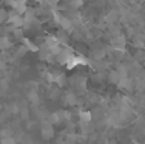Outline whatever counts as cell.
I'll use <instances>...</instances> for the list:
<instances>
[{"instance_id": "cell-1", "label": "cell", "mask_w": 145, "mask_h": 144, "mask_svg": "<svg viewBox=\"0 0 145 144\" xmlns=\"http://www.w3.org/2000/svg\"><path fill=\"white\" fill-rule=\"evenodd\" d=\"M120 79H121V77H120V74H118L117 70H113L108 74V81L113 84H117L118 82H120Z\"/></svg>"}, {"instance_id": "cell-2", "label": "cell", "mask_w": 145, "mask_h": 144, "mask_svg": "<svg viewBox=\"0 0 145 144\" xmlns=\"http://www.w3.org/2000/svg\"><path fill=\"white\" fill-rule=\"evenodd\" d=\"M105 20L107 23H115L116 20H117V12H116V10H111L105 17Z\"/></svg>"}, {"instance_id": "cell-3", "label": "cell", "mask_w": 145, "mask_h": 144, "mask_svg": "<svg viewBox=\"0 0 145 144\" xmlns=\"http://www.w3.org/2000/svg\"><path fill=\"white\" fill-rule=\"evenodd\" d=\"M117 86L120 87V88H122V89H126V88H130L131 87V82H130V79L126 77V78H121L120 79V82L117 83Z\"/></svg>"}, {"instance_id": "cell-4", "label": "cell", "mask_w": 145, "mask_h": 144, "mask_svg": "<svg viewBox=\"0 0 145 144\" xmlns=\"http://www.w3.org/2000/svg\"><path fill=\"white\" fill-rule=\"evenodd\" d=\"M28 99H29L33 105H38V102H40V96H38V93H36L35 91H31L29 93H28Z\"/></svg>"}, {"instance_id": "cell-5", "label": "cell", "mask_w": 145, "mask_h": 144, "mask_svg": "<svg viewBox=\"0 0 145 144\" xmlns=\"http://www.w3.org/2000/svg\"><path fill=\"white\" fill-rule=\"evenodd\" d=\"M79 117L83 122H89L90 120H92V114H90L89 111H83V112H80Z\"/></svg>"}, {"instance_id": "cell-6", "label": "cell", "mask_w": 145, "mask_h": 144, "mask_svg": "<svg viewBox=\"0 0 145 144\" xmlns=\"http://www.w3.org/2000/svg\"><path fill=\"white\" fill-rule=\"evenodd\" d=\"M112 45H115L116 47H122V46L125 45V38H123L122 36H117V37L112 41Z\"/></svg>"}, {"instance_id": "cell-7", "label": "cell", "mask_w": 145, "mask_h": 144, "mask_svg": "<svg viewBox=\"0 0 145 144\" xmlns=\"http://www.w3.org/2000/svg\"><path fill=\"white\" fill-rule=\"evenodd\" d=\"M65 101L68 105H75L76 103V97H75L74 93H68L65 96Z\"/></svg>"}, {"instance_id": "cell-8", "label": "cell", "mask_w": 145, "mask_h": 144, "mask_svg": "<svg viewBox=\"0 0 145 144\" xmlns=\"http://www.w3.org/2000/svg\"><path fill=\"white\" fill-rule=\"evenodd\" d=\"M48 121H50L51 124H59V122H60V114H59V112L51 114V115H50V119H48Z\"/></svg>"}, {"instance_id": "cell-9", "label": "cell", "mask_w": 145, "mask_h": 144, "mask_svg": "<svg viewBox=\"0 0 145 144\" xmlns=\"http://www.w3.org/2000/svg\"><path fill=\"white\" fill-rule=\"evenodd\" d=\"M9 22L10 23H13V24H15V26H20L24 20L22 19V18L19 17V15H15V17H12V18H9Z\"/></svg>"}, {"instance_id": "cell-10", "label": "cell", "mask_w": 145, "mask_h": 144, "mask_svg": "<svg viewBox=\"0 0 145 144\" xmlns=\"http://www.w3.org/2000/svg\"><path fill=\"white\" fill-rule=\"evenodd\" d=\"M60 24L63 26L64 29H69V28L71 27V23L69 19H66V18H60Z\"/></svg>"}, {"instance_id": "cell-11", "label": "cell", "mask_w": 145, "mask_h": 144, "mask_svg": "<svg viewBox=\"0 0 145 144\" xmlns=\"http://www.w3.org/2000/svg\"><path fill=\"white\" fill-rule=\"evenodd\" d=\"M9 45H10V42L8 40V37L0 38V48H7V47H9Z\"/></svg>"}, {"instance_id": "cell-12", "label": "cell", "mask_w": 145, "mask_h": 144, "mask_svg": "<svg viewBox=\"0 0 145 144\" xmlns=\"http://www.w3.org/2000/svg\"><path fill=\"white\" fill-rule=\"evenodd\" d=\"M117 71H118V74H120L121 78H126V77H127V70H126L125 66H118Z\"/></svg>"}, {"instance_id": "cell-13", "label": "cell", "mask_w": 145, "mask_h": 144, "mask_svg": "<svg viewBox=\"0 0 145 144\" xmlns=\"http://www.w3.org/2000/svg\"><path fill=\"white\" fill-rule=\"evenodd\" d=\"M1 143L3 144H15L14 140H13L12 138H4V139L1 140Z\"/></svg>"}, {"instance_id": "cell-14", "label": "cell", "mask_w": 145, "mask_h": 144, "mask_svg": "<svg viewBox=\"0 0 145 144\" xmlns=\"http://www.w3.org/2000/svg\"><path fill=\"white\" fill-rule=\"evenodd\" d=\"M55 81L57 82L60 86H63L64 82H65V78H64V75H60V77H57V78H55Z\"/></svg>"}, {"instance_id": "cell-15", "label": "cell", "mask_w": 145, "mask_h": 144, "mask_svg": "<svg viewBox=\"0 0 145 144\" xmlns=\"http://www.w3.org/2000/svg\"><path fill=\"white\" fill-rule=\"evenodd\" d=\"M94 56H95V59H101L105 56V52H103V51H97V52L94 54Z\"/></svg>"}, {"instance_id": "cell-16", "label": "cell", "mask_w": 145, "mask_h": 144, "mask_svg": "<svg viewBox=\"0 0 145 144\" xmlns=\"http://www.w3.org/2000/svg\"><path fill=\"white\" fill-rule=\"evenodd\" d=\"M83 4V1L82 0H74V1H72V5H74V7H80V5Z\"/></svg>"}, {"instance_id": "cell-17", "label": "cell", "mask_w": 145, "mask_h": 144, "mask_svg": "<svg viewBox=\"0 0 145 144\" xmlns=\"http://www.w3.org/2000/svg\"><path fill=\"white\" fill-rule=\"evenodd\" d=\"M0 87H1L3 89H8V84H7V82H5V81H1V82H0Z\"/></svg>"}, {"instance_id": "cell-18", "label": "cell", "mask_w": 145, "mask_h": 144, "mask_svg": "<svg viewBox=\"0 0 145 144\" xmlns=\"http://www.w3.org/2000/svg\"><path fill=\"white\" fill-rule=\"evenodd\" d=\"M5 17H7V13H5L4 10H1V12H0V22H1V20H4Z\"/></svg>"}]
</instances>
